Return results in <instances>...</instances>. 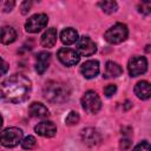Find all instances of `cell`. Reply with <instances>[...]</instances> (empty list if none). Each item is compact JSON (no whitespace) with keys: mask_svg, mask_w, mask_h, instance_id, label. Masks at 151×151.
Here are the masks:
<instances>
[{"mask_svg":"<svg viewBox=\"0 0 151 151\" xmlns=\"http://www.w3.org/2000/svg\"><path fill=\"white\" fill-rule=\"evenodd\" d=\"M51 61V54L48 52H39L35 58V70L39 74L45 73Z\"/></svg>","mask_w":151,"mask_h":151,"instance_id":"5bb4252c","label":"cell"},{"mask_svg":"<svg viewBox=\"0 0 151 151\" xmlns=\"http://www.w3.org/2000/svg\"><path fill=\"white\" fill-rule=\"evenodd\" d=\"M57 57H58L59 61L65 66H74L80 60L79 53L76 50H72V48H68V47L60 48L57 53Z\"/></svg>","mask_w":151,"mask_h":151,"instance_id":"ba28073f","label":"cell"},{"mask_svg":"<svg viewBox=\"0 0 151 151\" xmlns=\"http://www.w3.org/2000/svg\"><path fill=\"white\" fill-rule=\"evenodd\" d=\"M131 106H132V104H131V103H130L129 100H126V101H125V110H127V109H130Z\"/></svg>","mask_w":151,"mask_h":151,"instance_id":"f546056e","label":"cell"},{"mask_svg":"<svg viewBox=\"0 0 151 151\" xmlns=\"http://www.w3.org/2000/svg\"><path fill=\"white\" fill-rule=\"evenodd\" d=\"M7 71H8V64L2 58H0V76H4Z\"/></svg>","mask_w":151,"mask_h":151,"instance_id":"4316f807","label":"cell"},{"mask_svg":"<svg viewBox=\"0 0 151 151\" xmlns=\"http://www.w3.org/2000/svg\"><path fill=\"white\" fill-rule=\"evenodd\" d=\"M31 80L21 74H12L0 84V98L11 104H20L28 99L31 93Z\"/></svg>","mask_w":151,"mask_h":151,"instance_id":"6da1fadb","label":"cell"},{"mask_svg":"<svg viewBox=\"0 0 151 151\" xmlns=\"http://www.w3.org/2000/svg\"><path fill=\"white\" fill-rule=\"evenodd\" d=\"M17 39V32L11 26H4L0 28V41L5 45L14 42Z\"/></svg>","mask_w":151,"mask_h":151,"instance_id":"2e32d148","label":"cell"},{"mask_svg":"<svg viewBox=\"0 0 151 151\" xmlns=\"http://www.w3.org/2000/svg\"><path fill=\"white\" fill-rule=\"evenodd\" d=\"M117 92V86L114 84H110L104 88V93L106 97H112Z\"/></svg>","mask_w":151,"mask_h":151,"instance_id":"d4e9b609","label":"cell"},{"mask_svg":"<svg viewBox=\"0 0 151 151\" xmlns=\"http://www.w3.org/2000/svg\"><path fill=\"white\" fill-rule=\"evenodd\" d=\"M60 40L63 41V44L65 45H72L76 44L78 41V33L74 28L72 27H67L64 28L60 33Z\"/></svg>","mask_w":151,"mask_h":151,"instance_id":"e0dca14e","label":"cell"},{"mask_svg":"<svg viewBox=\"0 0 151 151\" xmlns=\"http://www.w3.org/2000/svg\"><path fill=\"white\" fill-rule=\"evenodd\" d=\"M127 70L131 77H137L146 72L147 70V60L145 57L134 55L129 60Z\"/></svg>","mask_w":151,"mask_h":151,"instance_id":"52a82bcc","label":"cell"},{"mask_svg":"<svg viewBox=\"0 0 151 151\" xmlns=\"http://www.w3.org/2000/svg\"><path fill=\"white\" fill-rule=\"evenodd\" d=\"M132 151H151V146H150L149 142L143 140V142H140L139 144H137V145L133 147Z\"/></svg>","mask_w":151,"mask_h":151,"instance_id":"603a6c76","label":"cell"},{"mask_svg":"<svg viewBox=\"0 0 151 151\" xmlns=\"http://www.w3.org/2000/svg\"><path fill=\"white\" fill-rule=\"evenodd\" d=\"M134 93L136 96L142 99V100H146L150 98L151 96V87H150V83L146 80H140L134 86Z\"/></svg>","mask_w":151,"mask_h":151,"instance_id":"9a60e30c","label":"cell"},{"mask_svg":"<svg viewBox=\"0 0 151 151\" xmlns=\"http://www.w3.org/2000/svg\"><path fill=\"white\" fill-rule=\"evenodd\" d=\"M122 73H123V68L119 64L114 61H107L105 64V73H104L105 78H116L119 77Z\"/></svg>","mask_w":151,"mask_h":151,"instance_id":"d6986e66","label":"cell"},{"mask_svg":"<svg viewBox=\"0 0 151 151\" xmlns=\"http://www.w3.org/2000/svg\"><path fill=\"white\" fill-rule=\"evenodd\" d=\"M138 8H139L138 11H139L140 13H143V14H145V15H149L150 12H151V4L147 2V1L142 2V4L138 6Z\"/></svg>","mask_w":151,"mask_h":151,"instance_id":"cb8c5ba5","label":"cell"},{"mask_svg":"<svg viewBox=\"0 0 151 151\" xmlns=\"http://www.w3.org/2000/svg\"><path fill=\"white\" fill-rule=\"evenodd\" d=\"M99 63L98 60H87L80 66V73L86 79H92L99 73Z\"/></svg>","mask_w":151,"mask_h":151,"instance_id":"8fae6325","label":"cell"},{"mask_svg":"<svg viewBox=\"0 0 151 151\" xmlns=\"http://www.w3.org/2000/svg\"><path fill=\"white\" fill-rule=\"evenodd\" d=\"M14 5H15L14 1H6L5 5H4V11H5V12H11V11L13 9Z\"/></svg>","mask_w":151,"mask_h":151,"instance_id":"f1b7e54d","label":"cell"},{"mask_svg":"<svg viewBox=\"0 0 151 151\" xmlns=\"http://www.w3.org/2000/svg\"><path fill=\"white\" fill-rule=\"evenodd\" d=\"M24 137L22 130L19 127H8L0 132V144L5 147H14L21 143Z\"/></svg>","mask_w":151,"mask_h":151,"instance_id":"3957f363","label":"cell"},{"mask_svg":"<svg viewBox=\"0 0 151 151\" xmlns=\"http://www.w3.org/2000/svg\"><path fill=\"white\" fill-rule=\"evenodd\" d=\"M44 97L53 104H60L68 99L70 88L66 84L60 81H48L44 87Z\"/></svg>","mask_w":151,"mask_h":151,"instance_id":"7a4b0ae2","label":"cell"},{"mask_svg":"<svg viewBox=\"0 0 151 151\" xmlns=\"http://www.w3.org/2000/svg\"><path fill=\"white\" fill-rule=\"evenodd\" d=\"M131 145H132V143H131V140H130L129 138H123V139H120V142H119V147H120V150H123V151L129 150V149L131 147Z\"/></svg>","mask_w":151,"mask_h":151,"instance_id":"484cf974","label":"cell"},{"mask_svg":"<svg viewBox=\"0 0 151 151\" xmlns=\"http://www.w3.org/2000/svg\"><path fill=\"white\" fill-rule=\"evenodd\" d=\"M1 126H2V117L0 114V129H1Z\"/></svg>","mask_w":151,"mask_h":151,"instance_id":"4dcf8cb0","label":"cell"},{"mask_svg":"<svg viewBox=\"0 0 151 151\" xmlns=\"http://www.w3.org/2000/svg\"><path fill=\"white\" fill-rule=\"evenodd\" d=\"M35 145H37V140L33 136H27L21 140V146L25 150H32L35 147Z\"/></svg>","mask_w":151,"mask_h":151,"instance_id":"44dd1931","label":"cell"},{"mask_svg":"<svg viewBox=\"0 0 151 151\" xmlns=\"http://www.w3.org/2000/svg\"><path fill=\"white\" fill-rule=\"evenodd\" d=\"M31 6H32V2L31 1H24L22 4H21V13L22 14H26V13H28V11L31 9Z\"/></svg>","mask_w":151,"mask_h":151,"instance_id":"83f0119b","label":"cell"},{"mask_svg":"<svg viewBox=\"0 0 151 151\" xmlns=\"http://www.w3.org/2000/svg\"><path fill=\"white\" fill-rule=\"evenodd\" d=\"M81 106L83 109L91 114H96L99 112L101 107V100L97 92L94 91H87L81 97Z\"/></svg>","mask_w":151,"mask_h":151,"instance_id":"5b68a950","label":"cell"},{"mask_svg":"<svg viewBox=\"0 0 151 151\" xmlns=\"http://www.w3.org/2000/svg\"><path fill=\"white\" fill-rule=\"evenodd\" d=\"M57 37H58L57 29H55V28H48V29L45 31V33L41 35L40 42H41V45H42L44 47H47V48L53 47V46L55 45V42H57Z\"/></svg>","mask_w":151,"mask_h":151,"instance_id":"ac0fdd59","label":"cell"},{"mask_svg":"<svg viewBox=\"0 0 151 151\" xmlns=\"http://www.w3.org/2000/svg\"><path fill=\"white\" fill-rule=\"evenodd\" d=\"M127 35H129L127 26L125 24L118 22L105 32L104 38L110 44H120L127 38Z\"/></svg>","mask_w":151,"mask_h":151,"instance_id":"277c9868","label":"cell"},{"mask_svg":"<svg viewBox=\"0 0 151 151\" xmlns=\"http://www.w3.org/2000/svg\"><path fill=\"white\" fill-rule=\"evenodd\" d=\"M79 119H80L79 113L76 112V111H71V112L67 114V117L65 118V124L68 125V126H72V125L78 124V123H79Z\"/></svg>","mask_w":151,"mask_h":151,"instance_id":"7402d4cb","label":"cell"},{"mask_svg":"<svg viewBox=\"0 0 151 151\" xmlns=\"http://www.w3.org/2000/svg\"><path fill=\"white\" fill-rule=\"evenodd\" d=\"M98 6L103 9V12H105L107 14H111V13L116 12L117 8H118V5H117L116 1H101V2L98 4Z\"/></svg>","mask_w":151,"mask_h":151,"instance_id":"ffe728a7","label":"cell"},{"mask_svg":"<svg viewBox=\"0 0 151 151\" xmlns=\"http://www.w3.org/2000/svg\"><path fill=\"white\" fill-rule=\"evenodd\" d=\"M34 131L41 137L51 138L57 133V126L54 125V123H52L50 120H45V122H41L38 125H35Z\"/></svg>","mask_w":151,"mask_h":151,"instance_id":"7c38bea8","label":"cell"},{"mask_svg":"<svg viewBox=\"0 0 151 151\" xmlns=\"http://www.w3.org/2000/svg\"><path fill=\"white\" fill-rule=\"evenodd\" d=\"M80 136H81V140L86 145H88V146H97L101 142L100 133L98 132V130H96L93 127H86V129H84L81 131Z\"/></svg>","mask_w":151,"mask_h":151,"instance_id":"30bf717a","label":"cell"},{"mask_svg":"<svg viewBox=\"0 0 151 151\" xmlns=\"http://www.w3.org/2000/svg\"><path fill=\"white\" fill-rule=\"evenodd\" d=\"M48 22V17L44 13H38L29 17L25 24V29L28 33H38L42 28L46 27Z\"/></svg>","mask_w":151,"mask_h":151,"instance_id":"8992f818","label":"cell"},{"mask_svg":"<svg viewBox=\"0 0 151 151\" xmlns=\"http://www.w3.org/2000/svg\"><path fill=\"white\" fill-rule=\"evenodd\" d=\"M28 113L31 117L33 118H39V119H44V118H47L50 116V111L48 109L41 104V103H32L28 107Z\"/></svg>","mask_w":151,"mask_h":151,"instance_id":"4fadbf2b","label":"cell"},{"mask_svg":"<svg viewBox=\"0 0 151 151\" xmlns=\"http://www.w3.org/2000/svg\"><path fill=\"white\" fill-rule=\"evenodd\" d=\"M76 51L78 53H80L81 55L90 57V55H92V54L96 53L97 47H96L94 41L91 38H88V37H81V38H78L77 50Z\"/></svg>","mask_w":151,"mask_h":151,"instance_id":"9c48e42d","label":"cell"}]
</instances>
